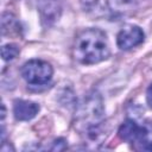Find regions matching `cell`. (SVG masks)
Returning a JSON list of instances; mask_svg holds the SVG:
<instances>
[{
    "instance_id": "obj_1",
    "label": "cell",
    "mask_w": 152,
    "mask_h": 152,
    "mask_svg": "<svg viewBox=\"0 0 152 152\" xmlns=\"http://www.w3.org/2000/svg\"><path fill=\"white\" fill-rule=\"evenodd\" d=\"M74 57L77 62L91 65L106 61L110 55L109 42L100 28H86L81 31L74 43Z\"/></svg>"
},
{
    "instance_id": "obj_2",
    "label": "cell",
    "mask_w": 152,
    "mask_h": 152,
    "mask_svg": "<svg viewBox=\"0 0 152 152\" xmlns=\"http://www.w3.org/2000/svg\"><path fill=\"white\" fill-rule=\"evenodd\" d=\"M103 103L100 94H88L78 104L75 113V127L83 134L84 132L103 125Z\"/></svg>"
},
{
    "instance_id": "obj_3",
    "label": "cell",
    "mask_w": 152,
    "mask_h": 152,
    "mask_svg": "<svg viewBox=\"0 0 152 152\" xmlns=\"http://www.w3.org/2000/svg\"><path fill=\"white\" fill-rule=\"evenodd\" d=\"M53 70L52 66L42 59H31L21 68L23 78L32 86H43L50 82Z\"/></svg>"
},
{
    "instance_id": "obj_4",
    "label": "cell",
    "mask_w": 152,
    "mask_h": 152,
    "mask_svg": "<svg viewBox=\"0 0 152 152\" xmlns=\"http://www.w3.org/2000/svg\"><path fill=\"white\" fill-rule=\"evenodd\" d=\"M145 34L142 30L137 25H126L124 26L118 36L116 44L121 50H131L144 42Z\"/></svg>"
},
{
    "instance_id": "obj_5",
    "label": "cell",
    "mask_w": 152,
    "mask_h": 152,
    "mask_svg": "<svg viewBox=\"0 0 152 152\" xmlns=\"http://www.w3.org/2000/svg\"><path fill=\"white\" fill-rule=\"evenodd\" d=\"M62 8V0H38V12L45 26H50L59 19Z\"/></svg>"
},
{
    "instance_id": "obj_6",
    "label": "cell",
    "mask_w": 152,
    "mask_h": 152,
    "mask_svg": "<svg viewBox=\"0 0 152 152\" xmlns=\"http://www.w3.org/2000/svg\"><path fill=\"white\" fill-rule=\"evenodd\" d=\"M39 112V104L27 100H15L13 103L14 118L19 121H28Z\"/></svg>"
},
{
    "instance_id": "obj_7",
    "label": "cell",
    "mask_w": 152,
    "mask_h": 152,
    "mask_svg": "<svg viewBox=\"0 0 152 152\" xmlns=\"http://www.w3.org/2000/svg\"><path fill=\"white\" fill-rule=\"evenodd\" d=\"M142 131H144L142 125L140 126L134 120L128 119L120 125L118 129V134L121 140H125L127 142H139L142 135Z\"/></svg>"
},
{
    "instance_id": "obj_8",
    "label": "cell",
    "mask_w": 152,
    "mask_h": 152,
    "mask_svg": "<svg viewBox=\"0 0 152 152\" xmlns=\"http://www.w3.org/2000/svg\"><path fill=\"white\" fill-rule=\"evenodd\" d=\"M135 1L137 0H107V4L113 12L125 13L134 7Z\"/></svg>"
},
{
    "instance_id": "obj_9",
    "label": "cell",
    "mask_w": 152,
    "mask_h": 152,
    "mask_svg": "<svg viewBox=\"0 0 152 152\" xmlns=\"http://www.w3.org/2000/svg\"><path fill=\"white\" fill-rule=\"evenodd\" d=\"M19 55V49L14 44H6L1 48V57L4 61H13Z\"/></svg>"
},
{
    "instance_id": "obj_10",
    "label": "cell",
    "mask_w": 152,
    "mask_h": 152,
    "mask_svg": "<svg viewBox=\"0 0 152 152\" xmlns=\"http://www.w3.org/2000/svg\"><path fill=\"white\" fill-rule=\"evenodd\" d=\"M65 147H66V141H65L64 139L59 138V139H57V140L53 141V146H52L51 150H57V151H59V150H64Z\"/></svg>"
},
{
    "instance_id": "obj_11",
    "label": "cell",
    "mask_w": 152,
    "mask_h": 152,
    "mask_svg": "<svg viewBox=\"0 0 152 152\" xmlns=\"http://www.w3.org/2000/svg\"><path fill=\"white\" fill-rule=\"evenodd\" d=\"M146 101H147V104L152 108V83L147 88V91H146Z\"/></svg>"
}]
</instances>
